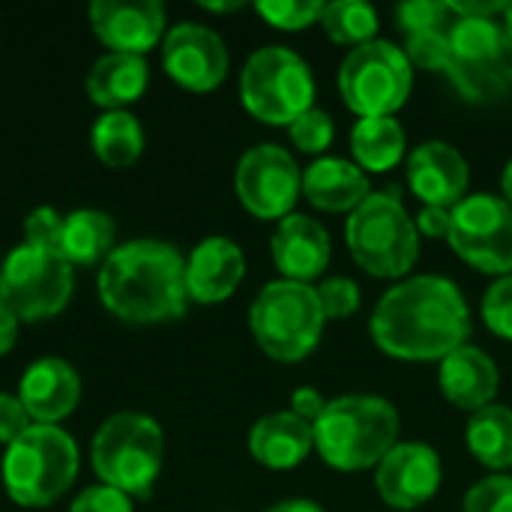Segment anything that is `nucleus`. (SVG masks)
<instances>
[{
    "label": "nucleus",
    "instance_id": "obj_1",
    "mask_svg": "<svg viewBox=\"0 0 512 512\" xmlns=\"http://www.w3.org/2000/svg\"><path fill=\"white\" fill-rule=\"evenodd\" d=\"M375 345L402 363H441L471 336V309L447 276L420 273L396 282L369 321Z\"/></svg>",
    "mask_w": 512,
    "mask_h": 512
},
{
    "label": "nucleus",
    "instance_id": "obj_2",
    "mask_svg": "<svg viewBox=\"0 0 512 512\" xmlns=\"http://www.w3.org/2000/svg\"><path fill=\"white\" fill-rule=\"evenodd\" d=\"M105 309L129 324L174 321L186 312V258L165 240L141 237L114 246L99 267Z\"/></svg>",
    "mask_w": 512,
    "mask_h": 512
},
{
    "label": "nucleus",
    "instance_id": "obj_3",
    "mask_svg": "<svg viewBox=\"0 0 512 512\" xmlns=\"http://www.w3.org/2000/svg\"><path fill=\"white\" fill-rule=\"evenodd\" d=\"M402 420L390 399L372 393H351L330 399L324 414L312 423L315 450L321 459L345 474L378 468L399 444Z\"/></svg>",
    "mask_w": 512,
    "mask_h": 512
},
{
    "label": "nucleus",
    "instance_id": "obj_4",
    "mask_svg": "<svg viewBox=\"0 0 512 512\" xmlns=\"http://www.w3.org/2000/svg\"><path fill=\"white\" fill-rule=\"evenodd\" d=\"M345 243L360 270L375 279H402L420 258V231L399 186L372 192L345 222Z\"/></svg>",
    "mask_w": 512,
    "mask_h": 512
},
{
    "label": "nucleus",
    "instance_id": "obj_5",
    "mask_svg": "<svg viewBox=\"0 0 512 512\" xmlns=\"http://www.w3.org/2000/svg\"><path fill=\"white\" fill-rule=\"evenodd\" d=\"M324 309L315 285L276 279L267 282L252 309L249 327L258 348L276 363H300L306 360L324 336Z\"/></svg>",
    "mask_w": 512,
    "mask_h": 512
},
{
    "label": "nucleus",
    "instance_id": "obj_6",
    "mask_svg": "<svg viewBox=\"0 0 512 512\" xmlns=\"http://www.w3.org/2000/svg\"><path fill=\"white\" fill-rule=\"evenodd\" d=\"M444 75L459 96L489 105L512 90V39L498 18H453Z\"/></svg>",
    "mask_w": 512,
    "mask_h": 512
},
{
    "label": "nucleus",
    "instance_id": "obj_7",
    "mask_svg": "<svg viewBox=\"0 0 512 512\" xmlns=\"http://www.w3.org/2000/svg\"><path fill=\"white\" fill-rule=\"evenodd\" d=\"M93 471L96 477L111 486L132 495L147 498L153 483L162 474L165 465V435L162 426L135 411H123L108 417L90 447Z\"/></svg>",
    "mask_w": 512,
    "mask_h": 512
},
{
    "label": "nucleus",
    "instance_id": "obj_8",
    "mask_svg": "<svg viewBox=\"0 0 512 512\" xmlns=\"http://www.w3.org/2000/svg\"><path fill=\"white\" fill-rule=\"evenodd\" d=\"M3 486L21 507L54 504L78 474V447L60 426L33 423L3 456Z\"/></svg>",
    "mask_w": 512,
    "mask_h": 512
},
{
    "label": "nucleus",
    "instance_id": "obj_9",
    "mask_svg": "<svg viewBox=\"0 0 512 512\" xmlns=\"http://www.w3.org/2000/svg\"><path fill=\"white\" fill-rule=\"evenodd\" d=\"M243 108L267 126H291L315 99L309 63L288 45L258 48L240 72Z\"/></svg>",
    "mask_w": 512,
    "mask_h": 512
},
{
    "label": "nucleus",
    "instance_id": "obj_10",
    "mask_svg": "<svg viewBox=\"0 0 512 512\" xmlns=\"http://www.w3.org/2000/svg\"><path fill=\"white\" fill-rule=\"evenodd\" d=\"M339 96L357 117H396L414 87V63L405 48L372 39L339 63Z\"/></svg>",
    "mask_w": 512,
    "mask_h": 512
},
{
    "label": "nucleus",
    "instance_id": "obj_11",
    "mask_svg": "<svg viewBox=\"0 0 512 512\" xmlns=\"http://www.w3.org/2000/svg\"><path fill=\"white\" fill-rule=\"evenodd\" d=\"M72 297V267L42 246H15L0 267V303L18 321H42L63 312Z\"/></svg>",
    "mask_w": 512,
    "mask_h": 512
},
{
    "label": "nucleus",
    "instance_id": "obj_12",
    "mask_svg": "<svg viewBox=\"0 0 512 512\" xmlns=\"http://www.w3.org/2000/svg\"><path fill=\"white\" fill-rule=\"evenodd\" d=\"M447 240L474 270L498 279L512 273V207L501 195H465L450 210Z\"/></svg>",
    "mask_w": 512,
    "mask_h": 512
},
{
    "label": "nucleus",
    "instance_id": "obj_13",
    "mask_svg": "<svg viewBox=\"0 0 512 512\" xmlns=\"http://www.w3.org/2000/svg\"><path fill=\"white\" fill-rule=\"evenodd\" d=\"M234 189L240 204L264 222H282L294 213L303 195V171L297 159L279 144L249 147L234 171Z\"/></svg>",
    "mask_w": 512,
    "mask_h": 512
},
{
    "label": "nucleus",
    "instance_id": "obj_14",
    "mask_svg": "<svg viewBox=\"0 0 512 512\" xmlns=\"http://www.w3.org/2000/svg\"><path fill=\"white\" fill-rule=\"evenodd\" d=\"M228 63L225 39L198 21H180L165 33L162 66L186 90H216L228 75Z\"/></svg>",
    "mask_w": 512,
    "mask_h": 512
},
{
    "label": "nucleus",
    "instance_id": "obj_15",
    "mask_svg": "<svg viewBox=\"0 0 512 512\" xmlns=\"http://www.w3.org/2000/svg\"><path fill=\"white\" fill-rule=\"evenodd\" d=\"M441 456L426 441H399L375 468V486L387 507L417 510L441 489Z\"/></svg>",
    "mask_w": 512,
    "mask_h": 512
},
{
    "label": "nucleus",
    "instance_id": "obj_16",
    "mask_svg": "<svg viewBox=\"0 0 512 512\" xmlns=\"http://www.w3.org/2000/svg\"><path fill=\"white\" fill-rule=\"evenodd\" d=\"M87 15L93 33L114 54L144 57L165 36V6L159 0H93Z\"/></svg>",
    "mask_w": 512,
    "mask_h": 512
},
{
    "label": "nucleus",
    "instance_id": "obj_17",
    "mask_svg": "<svg viewBox=\"0 0 512 512\" xmlns=\"http://www.w3.org/2000/svg\"><path fill=\"white\" fill-rule=\"evenodd\" d=\"M408 186L423 201V207L453 210L465 201L471 183V165L465 153L447 141H423L408 156Z\"/></svg>",
    "mask_w": 512,
    "mask_h": 512
},
{
    "label": "nucleus",
    "instance_id": "obj_18",
    "mask_svg": "<svg viewBox=\"0 0 512 512\" xmlns=\"http://www.w3.org/2000/svg\"><path fill=\"white\" fill-rule=\"evenodd\" d=\"M270 255L282 279L312 285L324 276L333 258V243L327 228L315 216L291 213L276 225L270 237Z\"/></svg>",
    "mask_w": 512,
    "mask_h": 512
},
{
    "label": "nucleus",
    "instance_id": "obj_19",
    "mask_svg": "<svg viewBox=\"0 0 512 512\" xmlns=\"http://www.w3.org/2000/svg\"><path fill=\"white\" fill-rule=\"evenodd\" d=\"M18 399L33 423L57 426L69 417L81 399V378L78 372L60 357H39L27 366L18 384Z\"/></svg>",
    "mask_w": 512,
    "mask_h": 512
},
{
    "label": "nucleus",
    "instance_id": "obj_20",
    "mask_svg": "<svg viewBox=\"0 0 512 512\" xmlns=\"http://www.w3.org/2000/svg\"><path fill=\"white\" fill-rule=\"evenodd\" d=\"M246 276L243 249L228 237L201 240L186 258V291L195 303H222L228 300Z\"/></svg>",
    "mask_w": 512,
    "mask_h": 512
},
{
    "label": "nucleus",
    "instance_id": "obj_21",
    "mask_svg": "<svg viewBox=\"0 0 512 512\" xmlns=\"http://www.w3.org/2000/svg\"><path fill=\"white\" fill-rule=\"evenodd\" d=\"M438 387H441V396L453 408L474 414L495 402L498 387H501V372H498V363L483 348L462 345L459 351L441 360Z\"/></svg>",
    "mask_w": 512,
    "mask_h": 512
},
{
    "label": "nucleus",
    "instance_id": "obj_22",
    "mask_svg": "<svg viewBox=\"0 0 512 512\" xmlns=\"http://www.w3.org/2000/svg\"><path fill=\"white\" fill-rule=\"evenodd\" d=\"M303 195L324 213H354L369 195V174L342 156H321L303 168Z\"/></svg>",
    "mask_w": 512,
    "mask_h": 512
},
{
    "label": "nucleus",
    "instance_id": "obj_23",
    "mask_svg": "<svg viewBox=\"0 0 512 512\" xmlns=\"http://www.w3.org/2000/svg\"><path fill=\"white\" fill-rule=\"evenodd\" d=\"M315 450V435L306 420L291 411L261 417L249 432V453L270 471H291L303 465Z\"/></svg>",
    "mask_w": 512,
    "mask_h": 512
},
{
    "label": "nucleus",
    "instance_id": "obj_24",
    "mask_svg": "<svg viewBox=\"0 0 512 512\" xmlns=\"http://www.w3.org/2000/svg\"><path fill=\"white\" fill-rule=\"evenodd\" d=\"M150 81L147 60L138 54H105L87 72V96L105 111H123V105L144 96Z\"/></svg>",
    "mask_w": 512,
    "mask_h": 512
},
{
    "label": "nucleus",
    "instance_id": "obj_25",
    "mask_svg": "<svg viewBox=\"0 0 512 512\" xmlns=\"http://www.w3.org/2000/svg\"><path fill=\"white\" fill-rule=\"evenodd\" d=\"M114 252V222L108 213L81 207L63 216L57 255L69 267H93L102 264Z\"/></svg>",
    "mask_w": 512,
    "mask_h": 512
},
{
    "label": "nucleus",
    "instance_id": "obj_26",
    "mask_svg": "<svg viewBox=\"0 0 512 512\" xmlns=\"http://www.w3.org/2000/svg\"><path fill=\"white\" fill-rule=\"evenodd\" d=\"M465 444L483 468L495 474L512 468V408L492 402L474 411L465 426Z\"/></svg>",
    "mask_w": 512,
    "mask_h": 512
},
{
    "label": "nucleus",
    "instance_id": "obj_27",
    "mask_svg": "<svg viewBox=\"0 0 512 512\" xmlns=\"http://www.w3.org/2000/svg\"><path fill=\"white\" fill-rule=\"evenodd\" d=\"M405 129L396 117H360L351 129V153L363 171L384 174L405 156Z\"/></svg>",
    "mask_w": 512,
    "mask_h": 512
},
{
    "label": "nucleus",
    "instance_id": "obj_28",
    "mask_svg": "<svg viewBox=\"0 0 512 512\" xmlns=\"http://www.w3.org/2000/svg\"><path fill=\"white\" fill-rule=\"evenodd\" d=\"M93 153L108 165V168H129L141 150H144V129L135 114L123 111H105L90 132Z\"/></svg>",
    "mask_w": 512,
    "mask_h": 512
},
{
    "label": "nucleus",
    "instance_id": "obj_29",
    "mask_svg": "<svg viewBox=\"0 0 512 512\" xmlns=\"http://www.w3.org/2000/svg\"><path fill=\"white\" fill-rule=\"evenodd\" d=\"M378 9L363 0H333L324 3L321 27L336 45H366L378 33Z\"/></svg>",
    "mask_w": 512,
    "mask_h": 512
},
{
    "label": "nucleus",
    "instance_id": "obj_30",
    "mask_svg": "<svg viewBox=\"0 0 512 512\" xmlns=\"http://www.w3.org/2000/svg\"><path fill=\"white\" fill-rule=\"evenodd\" d=\"M255 12L276 30H306L321 21V0H258Z\"/></svg>",
    "mask_w": 512,
    "mask_h": 512
},
{
    "label": "nucleus",
    "instance_id": "obj_31",
    "mask_svg": "<svg viewBox=\"0 0 512 512\" xmlns=\"http://www.w3.org/2000/svg\"><path fill=\"white\" fill-rule=\"evenodd\" d=\"M288 135L294 141V147L300 153H324L333 138H336V123L327 111L321 108H309L306 114H300L291 126H288Z\"/></svg>",
    "mask_w": 512,
    "mask_h": 512
},
{
    "label": "nucleus",
    "instance_id": "obj_32",
    "mask_svg": "<svg viewBox=\"0 0 512 512\" xmlns=\"http://www.w3.org/2000/svg\"><path fill=\"white\" fill-rule=\"evenodd\" d=\"M396 21L405 36H414L426 30H447L453 24V12L441 0H408L396 6Z\"/></svg>",
    "mask_w": 512,
    "mask_h": 512
},
{
    "label": "nucleus",
    "instance_id": "obj_33",
    "mask_svg": "<svg viewBox=\"0 0 512 512\" xmlns=\"http://www.w3.org/2000/svg\"><path fill=\"white\" fill-rule=\"evenodd\" d=\"M315 291H318V300H321V309H324L327 321L351 318L360 309V303H363L360 285L354 279H348V276L321 279V285H315Z\"/></svg>",
    "mask_w": 512,
    "mask_h": 512
},
{
    "label": "nucleus",
    "instance_id": "obj_34",
    "mask_svg": "<svg viewBox=\"0 0 512 512\" xmlns=\"http://www.w3.org/2000/svg\"><path fill=\"white\" fill-rule=\"evenodd\" d=\"M483 324L504 342H512V273L489 285L480 306Z\"/></svg>",
    "mask_w": 512,
    "mask_h": 512
},
{
    "label": "nucleus",
    "instance_id": "obj_35",
    "mask_svg": "<svg viewBox=\"0 0 512 512\" xmlns=\"http://www.w3.org/2000/svg\"><path fill=\"white\" fill-rule=\"evenodd\" d=\"M462 512H512V477L489 474L477 480L462 501Z\"/></svg>",
    "mask_w": 512,
    "mask_h": 512
},
{
    "label": "nucleus",
    "instance_id": "obj_36",
    "mask_svg": "<svg viewBox=\"0 0 512 512\" xmlns=\"http://www.w3.org/2000/svg\"><path fill=\"white\" fill-rule=\"evenodd\" d=\"M447 30H426V33L405 36V54H408V60L414 66H420V69L444 72L447 54H450V36H447Z\"/></svg>",
    "mask_w": 512,
    "mask_h": 512
},
{
    "label": "nucleus",
    "instance_id": "obj_37",
    "mask_svg": "<svg viewBox=\"0 0 512 512\" xmlns=\"http://www.w3.org/2000/svg\"><path fill=\"white\" fill-rule=\"evenodd\" d=\"M60 228H63V216H60L54 207H36V210L24 219V243L42 246V249H54V252H57Z\"/></svg>",
    "mask_w": 512,
    "mask_h": 512
},
{
    "label": "nucleus",
    "instance_id": "obj_38",
    "mask_svg": "<svg viewBox=\"0 0 512 512\" xmlns=\"http://www.w3.org/2000/svg\"><path fill=\"white\" fill-rule=\"evenodd\" d=\"M69 512H132V498L120 489H111L105 483L99 486H90L84 489L75 501Z\"/></svg>",
    "mask_w": 512,
    "mask_h": 512
},
{
    "label": "nucleus",
    "instance_id": "obj_39",
    "mask_svg": "<svg viewBox=\"0 0 512 512\" xmlns=\"http://www.w3.org/2000/svg\"><path fill=\"white\" fill-rule=\"evenodd\" d=\"M33 426L30 414L24 411L18 396L0 393V444H15L27 429Z\"/></svg>",
    "mask_w": 512,
    "mask_h": 512
},
{
    "label": "nucleus",
    "instance_id": "obj_40",
    "mask_svg": "<svg viewBox=\"0 0 512 512\" xmlns=\"http://www.w3.org/2000/svg\"><path fill=\"white\" fill-rule=\"evenodd\" d=\"M453 18H498L507 12V0H447Z\"/></svg>",
    "mask_w": 512,
    "mask_h": 512
},
{
    "label": "nucleus",
    "instance_id": "obj_41",
    "mask_svg": "<svg viewBox=\"0 0 512 512\" xmlns=\"http://www.w3.org/2000/svg\"><path fill=\"white\" fill-rule=\"evenodd\" d=\"M327 402L330 399H324L315 387H300V390L291 393V414H297L300 420H306L312 426L324 414Z\"/></svg>",
    "mask_w": 512,
    "mask_h": 512
},
{
    "label": "nucleus",
    "instance_id": "obj_42",
    "mask_svg": "<svg viewBox=\"0 0 512 512\" xmlns=\"http://www.w3.org/2000/svg\"><path fill=\"white\" fill-rule=\"evenodd\" d=\"M420 237H447L450 234V210L444 207H423L417 213Z\"/></svg>",
    "mask_w": 512,
    "mask_h": 512
},
{
    "label": "nucleus",
    "instance_id": "obj_43",
    "mask_svg": "<svg viewBox=\"0 0 512 512\" xmlns=\"http://www.w3.org/2000/svg\"><path fill=\"white\" fill-rule=\"evenodd\" d=\"M15 336H18V318L0 303V357H3L6 351H12Z\"/></svg>",
    "mask_w": 512,
    "mask_h": 512
},
{
    "label": "nucleus",
    "instance_id": "obj_44",
    "mask_svg": "<svg viewBox=\"0 0 512 512\" xmlns=\"http://www.w3.org/2000/svg\"><path fill=\"white\" fill-rule=\"evenodd\" d=\"M264 512H327L321 504L309 501V498H288V501H279L273 504L270 510Z\"/></svg>",
    "mask_w": 512,
    "mask_h": 512
},
{
    "label": "nucleus",
    "instance_id": "obj_45",
    "mask_svg": "<svg viewBox=\"0 0 512 512\" xmlns=\"http://www.w3.org/2000/svg\"><path fill=\"white\" fill-rule=\"evenodd\" d=\"M501 198L512 207V159L504 165V174H501Z\"/></svg>",
    "mask_w": 512,
    "mask_h": 512
},
{
    "label": "nucleus",
    "instance_id": "obj_46",
    "mask_svg": "<svg viewBox=\"0 0 512 512\" xmlns=\"http://www.w3.org/2000/svg\"><path fill=\"white\" fill-rule=\"evenodd\" d=\"M201 6H204V9H210V12H234V9H243V3H240V0H228V3H210V0H204Z\"/></svg>",
    "mask_w": 512,
    "mask_h": 512
},
{
    "label": "nucleus",
    "instance_id": "obj_47",
    "mask_svg": "<svg viewBox=\"0 0 512 512\" xmlns=\"http://www.w3.org/2000/svg\"><path fill=\"white\" fill-rule=\"evenodd\" d=\"M504 27H507V33H510L512 39V3L507 6V12H504Z\"/></svg>",
    "mask_w": 512,
    "mask_h": 512
}]
</instances>
